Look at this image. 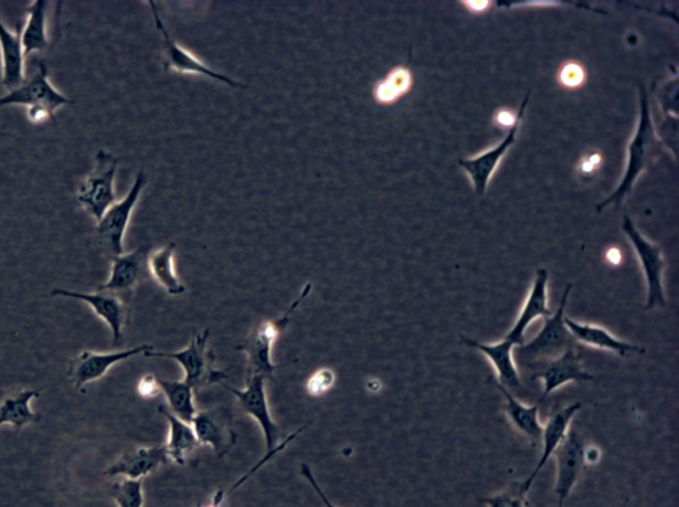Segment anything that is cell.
Wrapping results in <instances>:
<instances>
[{"label": "cell", "instance_id": "obj_26", "mask_svg": "<svg viewBox=\"0 0 679 507\" xmlns=\"http://www.w3.org/2000/svg\"><path fill=\"white\" fill-rule=\"evenodd\" d=\"M496 387L506 400L505 412L510 424L529 439L533 445L542 440L543 425L539 420V405L527 406L512 397L510 390L496 381Z\"/></svg>", "mask_w": 679, "mask_h": 507}, {"label": "cell", "instance_id": "obj_28", "mask_svg": "<svg viewBox=\"0 0 679 507\" xmlns=\"http://www.w3.org/2000/svg\"><path fill=\"white\" fill-rule=\"evenodd\" d=\"M176 243L170 242L148 255V270L155 281L171 296L187 293L174 268Z\"/></svg>", "mask_w": 679, "mask_h": 507}, {"label": "cell", "instance_id": "obj_29", "mask_svg": "<svg viewBox=\"0 0 679 507\" xmlns=\"http://www.w3.org/2000/svg\"><path fill=\"white\" fill-rule=\"evenodd\" d=\"M161 392L168 401V408L178 419L191 423L197 414L194 390L184 380H165L158 378Z\"/></svg>", "mask_w": 679, "mask_h": 507}, {"label": "cell", "instance_id": "obj_12", "mask_svg": "<svg viewBox=\"0 0 679 507\" xmlns=\"http://www.w3.org/2000/svg\"><path fill=\"white\" fill-rule=\"evenodd\" d=\"M54 298L63 296V298L77 299L87 303L97 316L107 323L112 332V347H121L124 344V327L127 326L129 319V308L121 296L107 293H77L70 289L56 288L51 293Z\"/></svg>", "mask_w": 679, "mask_h": 507}, {"label": "cell", "instance_id": "obj_17", "mask_svg": "<svg viewBox=\"0 0 679 507\" xmlns=\"http://www.w3.org/2000/svg\"><path fill=\"white\" fill-rule=\"evenodd\" d=\"M190 424L200 444L213 447L216 456L223 457L236 443L230 413L223 408L198 411Z\"/></svg>", "mask_w": 679, "mask_h": 507}, {"label": "cell", "instance_id": "obj_33", "mask_svg": "<svg viewBox=\"0 0 679 507\" xmlns=\"http://www.w3.org/2000/svg\"><path fill=\"white\" fill-rule=\"evenodd\" d=\"M335 373L329 368H321L318 372L312 374V378L308 380L307 390L312 397H321L322 393L331 390L335 384Z\"/></svg>", "mask_w": 679, "mask_h": 507}, {"label": "cell", "instance_id": "obj_2", "mask_svg": "<svg viewBox=\"0 0 679 507\" xmlns=\"http://www.w3.org/2000/svg\"><path fill=\"white\" fill-rule=\"evenodd\" d=\"M266 378L259 377V374H250L247 385L245 390H236V388L229 385L226 381H223L220 385L234 394L236 401L241 406V410L252 416L256 423L259 424L261 430L263 432V436H265L266 441V456L261 461L258 465L254 467V469L250 471L246 476H243L238 483H236L233 487V490L238 489V487L246 483V480L252 477V474L259 469L263 465L267 463V461L272 460L275 454H278L285 447L291 443V441L298 436V434L305 430L295 432L293 436L287 437L279 444V440L282 437V430L278 424L275 423V420L272 416V411H269L267 394H266Z\"/></svg>", "mask_w": 679, "mask_h": 507}, {"label": "cell", "instance_id": "obj_3", "mask_svg": "<svg viewBox=\"0 0 679 507\" xmlns=\"http://www.w3.org/2000/svg\"><path fill=\"white\" fill-rule=\"evenodd\" d=\"M571 292L572 285L566 286L558 311L544 319V326L535 338L518 346V350H513V358L518 357L519 363L523 367L531 368L544 363V361L559 358L571 348H576L577 344L564 320L566 302H569Z\"/></svg>", "mask_w": 679, "mask_h": 507}, {"label": "cell", "instance_id": "obj_9", "mask_svg": "<svg viewBox=\"0 0 679 507\" xmlns=\"http://www.w3.org/2000/svg\"><path fill=\"white\" fill-rule=\"evenodd\" d=\"M68 104H75V102L65 97L50 83L47 64L44 62H39L34 75L25 78L17 88L0 97V108L11 107V105H23L28 109L42 108L54 118L56 112Z\"/></svg>", "mask_w": 679, "mask_h": 507}, {"label": "cell", "instance_id": "obj_16", "mask_svg": "<svg viewBox=\"0 0 679 507\" xmlns=\"http://www.w3.org/2000/svg\"><path fill=\"white\" fill-rule=\"evenodd\" d=\"M549 279L550 274L545 268H538L535 279L524 302L522 311L519 313L516 323L505 339L516 346L526 344L527 329L539 318H549L552 315L549 307Z\"/></svg>", "mask_w": 679, "mask_h": 507}, {"label": "cell", "instance_id": "obj_10", "mask_svg": "<svg viewBox=\"0 0 679 507\" xmlns=\"http://www.w3.org/2000/svg\"><path fill=\"white\" fill-rule=\"evenodd\" d=\"M148 3L151 8V12H153L157 29L162 35L165 70L177 72V74L200 75L213 78V81L226 84L232 88H245V85L234 81V78L223 75L221 72L211 70L209 65L202 63L200 59L191 55L188 50H184L180 44L176 43L173 39L170 38L167 28H165L160 14H158L156 3L151 2V0Z\"/></svg>", "mask_w": 679, "mask_h": 507}, {"label": "cell", "instance_id": "obj_30", "mask_svg": "<svg viewBox=\"0 0 679 507\" xmlns=\"http://www.w3.org/2000/svg\"><path fill=\"white\" fill-rule=\"evenodd\" d=\"M411 71L400 67L389 74L384 81L375 84L374 98L381 104H392L412 87Z\"/></svg>", "mask_w": 679, "mask_h": 507}, {"label": "cell", "instance_id": "obj_15", "mask_svg": "<svg viewBox=\"0 0 679 507\" xmlns=\"http://www.w3.org/2000/svg\"><path fill=\"white\" fill-rule=\"evenodd\" d=\"M529 98L530 94L524 97L522 107H520L518 112L517 120L513 123L509 134H507L502 142L498 144L496 148L485 151L482 155L466 158V160H459L460 168L470 176L474 192H476L477 196H484L486 193L487 187H489L491 177L496 173L499 162L502 161L507 151H509L513 142L517 141L518 131L520 125H522Z\"/></svg>", "mask_w": 679, "mask_h": 507}, {"label": "cell", "instance_id": "obj_7", "mask_svg": "<svg viewBox=\"0 0 679 507\" xmlns=\"http://www.w3.org/2000/svg\"><path fill=\"white\" fill-rule=\"evenodd\" d=\"M148 177L145 170L141 169L137 173L134 186H131L127 196L123 200L116 201L107 212L97 222L96 234L98 242L105 253L110 258L125 253L124 236L127 233L130 216L137 207L138 201L147 187Z\"/></svg>", "mask_w": 679, "mask_h": 507}, {"label": "cell", "instance_id": "obj_13", "mask_svg": "<svg viewBox=\"0 0 679 507\" xmlns=\"http://www.w3.org/2000/svg\"><path fill=\"white\" fill-rule=\"evenodd\" d=\"M585 444L577 431L570 430L553 456L556 460L555 496L558 506L563 507L585 469Z\"/></svg>", "mask_w": 679, "mask_h": 507}, {"label": "cell", "instance_id": "obj_20", "mask_svg": "<svg viewBox=\"0 0 679 507\" xmlns=\"http://www.w3.org/2000/svg\"><path fill=\"white\" fill-rule=\"evenodd\" d=\"M565 326L575 339L577 345L597 348V350L608 351L622 358H629L630 355L645 353L644 347L628 344L616 338L608 329L602 326L591 325V323H580L565 316Z\"/></svg>", "mask_w": 679, "mask_h": 507}, {"label": "cell", "instance_id": "obj_18", "mask_svg": "<svg viewBox=\"0 0 679 507\" xmlns=\"http://www.w3.org/2000/svg\"><path fill=\"white\" fill-rule=\"evenodd\" d=\"M167 446H142L124 453L107 471V477L123 476L128 479H142L169 463Z\"/></svg>", "mask_w": 679, "mask_h": 507}, {"label": "cell", "instance_id": "obj_35", "mask_svg": "<svg viewBox=\"0 0 679 507\" xmlns=\"http://www.w3.org/2000/svg\"><path fill=\"white\" fill-rule=\"evenodd\" d=\"M138 393L145 399H153L161 392L160 384H158V378L155 374H147L138 383Z\"/></svg>", "mask_w": 679, "mask_h": 507}, {"label": "cell", "instance_id": "obj_22", "mask_svg": "<svg viewBox=\"0 0 679 507\" xmlns=\"http://www.w3.org/2000/svg\"><path fill=\"white\" fill-rule=\"evenodd\" d=\"M463 341L466 346L476 348V350L482 352L496 370L497 381L502 384L507 390H519L522 388L520 383V377L516 358H513V350L516 345L512 341L502 339L498 344L486 345L480 341L473 340L463 336Z\"/></svg>", "mask_w": 679, "mask_h": 507}, {"label": "cell", "instance_id": "obj_38", "mask_svg": "<svg viewBox=\"0 0 679 507\" xmlns=\"http://www.w3.org/2000/svg\"><path fill=\"white\" fill-rule=\"evenodd\" d=\"M511 114H509V112H500L499 116H498V120L500 124L503 125V127H509L511 128L513 123H516V120H511Z\"/></svg>", "mask_w": 679, "mask_h": 507}, {"label": "cell", "instance_id": "obj_34", "mask_svg": "<svg viewBox=\"0 0 679 507\" xmlns=\"http://www.w3.org/2000/svg\"><path fill=\"white\" fill-rule=\"evenodd\" d=\"M585 81V72L582 65L577 63L565 64L562 72H560V82L565 87L576 88Z\"/></svg>", "mask_w": 679, "mask_h": 507}, {"label": "cell", "instance_id": "obj_25", "mask_svg": "<svg viewBox=\"0 0 679 507\" xmlns=\"http://www.w3.org/2000/svg\"><path fill=\"white\" fill-rule=\"evenodd\" d=\"M158 412L169 424L168 443L165 445L167 446L169 460L171 463L182 466L187 464L190 454H193L201 446L200 441L195 436L193 425L174 416L167 405L158 406Z\"/></svg>", "mask_w": 679, "mask_h": 507}, {"label": "cell", "instance_id": "obj_24", "mask_svg": "<svg viewBox=\"0 0 679 507\" xmlns=\"http://www.w3.org/2000/svg\"><path fill=\"white\" fill-rule=\"evenodd\" d=\"M0 57H2V85L9 91L25 81L22 28L15 32L6 28L0 19Z\"/></svg>", "mask_w": 679, "mask_h": 507}, {"label": "cell", "instance_id": "obj_23", "mask_svg": "<svg viewBox=\"0 0 679 507\" xmlns=\"http://www.w3.org/2000/svg\"><path fill=\"white\" fill-rule=\"evenodd\" d=\"M43 390H19L0 393V426L11 425L17 432L30 424L41 423L43 414L32 411L31 401L41 398Z\"/></svg>", "mask_w": 679, "mask_h": 507}, {"label": "cell", "instance_id": "obj_19", "mask_svg": "<svg viewBox=\"0 0 679 507\" xmlns=\"http://www.w3.org/2000/svg\"><path fill=\"white\" fill-rule=\"evenodd\" d=\"M145 265H148V254L142 247L131 253L114 256L109 279L98 287V292L118 296L134 292L142 279Z\"/></svg>", "mask_w": 679, "mask_h": 507}, {"label": "cell", "instance_id": "obj_6", "mask_svg": "<svg viewBox=\"0 0 679 507\" xmlns=\"http://www.w3.org/2000/svg\"><path fill=\"white\" fill-rule=\"evenodd\" d=\"M117 157L107 150H98L95 167L77 188L76 201L96 222L117 200L115 181L118 168Z\"/></svg>", "mask_w": 679, "mask_h": 507}, {"label": "cell", "instance_id": "obj_36", "mask_svg": "<svg viewBox=\"0 0 679 507\" xmlns=\"http://www.w3.org/2000/svg\"><path fill=\"white\" fill-rule=\"evenodd\" d=\"M300 473H301V476L305 477L308 480L309 485L312 486V489L316 492V494H318V496L320 497L321 503H322V505H325V507H338V506L333 505L331 503V500H329V498L326 496V493L322 492V489H321V487H320V485L318 483V479H316L315 476H314V472H312L311 467H309L307 464H301Z\"/></svg>", "mask_w": 679, "mask_h": 507}, {"label": "cell", "instance_id": "obj_31", "mask_svg": "<svg viewBox=\"0 0 679 507\" xmlns=\"http://www.w3.org/2000/svg\"><path fill=\"white\" fill-rule=\"evenodd\" d=\"M530 490L522 480H513L503 490L492 494L490 497L480 498L479 503L487 507H532L529 499Z\"/></svg>", "mask_w": 679, "mask_h": 507}, {"label": "cell", "instance_id": "obj_4", "mask_svg": "<svg viewBox=\"0 0 679 507\" xmlns=\"http://www.w3.org/2000/svg\"><path fill=\"white\" fill-rule=\"evenodd\" d=\"M312 292V283H307L303 287L298 298H296L291 305L286 309V313L279 316L278 319L263 321L259 327H256L248 338L238 346V350L247 355L248 367L252 374H259V377L272 379L273 374L280 365H274L272 358L273 346L279 335L285 331L289 321H291L296 309H298L303 302L308 298V295Z\"/></svg>", "mask_w": 679, "mask_h": 507}, {"label": "cell", "instance_id": "obj_5", "mask_svg": "<svg viewBox=\"0 0 679 507\" xmlns=\"http://www.w3.org/2000/svg\"><path fill=\"white\" fill-rule=\"evenodd\" d=\"M210 329L193 335L190 344L182 351L178 352H157L155 350L145 353V358H161L176 360L182 367L184 381L193 390H202L204 387L220 385L229 380L230 374L224 370H216L214 367V352L209 348Z\"/></svg>", "mask_w": 679, "mask_h": 507}, {"label": "cell", "instance_id": "obj_27", "mask_svg": "<svg viewBox=\"0 0 679 507\" xmlns=\"http://www.w3.org/2000/svg\"><path fill=\"white\" fill-rule=\"evenodd\" d=\"M47 11V0H34L30 4L28 19L22 25V44L25 57L50 47Z\"/></svg>", "mask_w": 679, "mask_h": 507}, {"label": "cell", "instance_id": "obj_39", "mask_svg": "<svg viewBox=\"0 0 679 507\" xmlns=\"http://www.w3.org/2000/svg\"><path fill=\"white\" fill-rule=\"evenodd\" d=\"M223 499H224V492L223 489H220L214 494L213 500H211L210 505L198 506V507H221Z\"/></svg>", "mask_w": 679, "mask_h": 507}, {"label": "cell", "instance_id": "obj_8", "mask_svg": "<svg viewBox=\"0 0 679 507\" xmlns=\"http://www.w3.org/2000/svg\"><path fill=\"white\" fill-rule=\"evenodd\" d=\"M623 232L628 236L633 249L638 256L639 266L643 268L646 288H648V299H646V311L657 307H666V295L664 289L665 260L661 247L655 245L638 232L635 223L628 215L624 216Z\"/></svg>", "mask_w": 679, "mask_h": 507}, {"label": "cell", "instance_id": "obj_11", "mask_svg": "<svg viewBox=\"0 0 679 507\" xmlns=\"http://www.w3.org/2000/svg\"><path fill=\"white\" fill-rule=\"evenodd\" d=\"M151 350H155L153 346L142 345L129 348V350L109 353L83 351L77 358L70 361L68 378L76 391L84 392L85 387L100 380L115 365L136 358L138 355L145 357V353Z\"/></svg>", "mask_w": 679, "mask_h": 507}, {"label": "cell", "instance_id": "obj_21", "mask_svg": "<svg viewBox=\"0 0 679 507\" xmlns=\"http://www.w3.org/2000/svg\"><path fill=\"white\" fill-rule=\"evenodd\" d=\"M583 403H573L562 408L552 414L549 423L543 426L542 440L543 452L540 456L535 469L531 473L530 477L523 479L524 486L531 492L533 483H535L539 473L549 463L553 453L558 450L559 445L563 443L566 433L570 431L571 421L576 416V413L582 410Z\"/></svg>", "mask_w": 679, "mask_h": 507}, {"label": "cell", "instance_id": "obj_14", "mask_svg": "<svg viewBox=\"0 0 679 507\" xmlns=\"http://www.w3.org/2000/svg\"><path fill=\"white\" fill-rule=\"evenodd\" d=\"M532 379H542L544 391L540 401L550 397L551 393L570 383H590L595 380L593 374L586 372L582 365V353L576 348L565 351L559 358L544 361L531 367Z\"/></svg>", "mask_w": 679, "mask_h": 507}, {"label": "cell", "instance_id": "obj_32", "mask_svg": "<svg viewBox=\"0 0 679 507\" xmlns=\"http://www.w3.org/2000/svg\"><path fill=\"white\" fill-rule=\"evenodd\" d=\"M142 479L123 478L110 487V497L117 507H144Z\"/></svg>", "mask_w": 679, "mask_h": 507}, {"label": "cell", "instance_id": "obj_1", "mask_svg": "<svg viewBox=\"0 0 679 507\" xmlns=\"http://www.w3.org/2000/svg\"><path fill=\"white\" fill-rule=\"evenodd\" d=\"M664 142L656 135L655 124L651 120L648 92L644 85L639 87V120L635 135L628 147V163L622 182L608 199L597 205V212H603L609 205L619 207L632 192L633 187L643 172L662 155Z\"/></svg>", "mask_w": 679, "mask_h": 507}, {"label": "cell", "instance_id": "obj_37", "mask_svg": "<svg viewBox=\"0 0 679 507\" xmlns=\"http://www.w3.org/2000/svg\"><path fill=\"white\" fill-rule=\"evenodd\" d=\"M600 456H602V454H600V452L597 451V447L595 446L586 447L585 446L584 457H585L586 466L597 464Z\"/></svg>", "mask_w": 679, "mask_h": 507}]
</instances>
